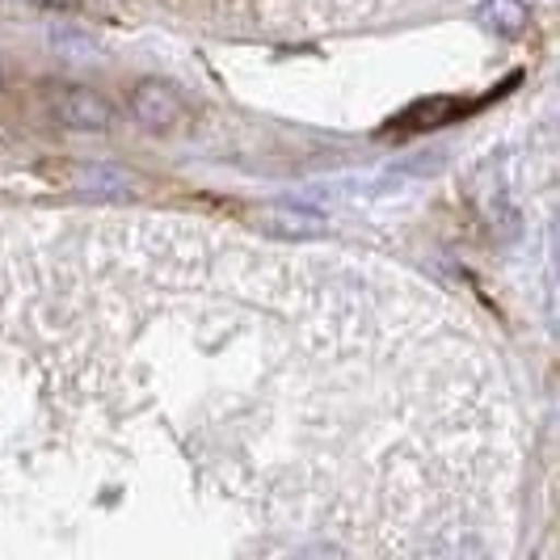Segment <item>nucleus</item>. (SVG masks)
Returning a JSON list of instances; mask_svg holds the SVG:
<instances>
[{
	"label": "nucleus",
	"mask_w": 560,
	"mask_h": 560,
	"mask_svg": "<svg viewBox=\"0 0 560 560\" xmlns=\"http://www.w3.org/2000/svg\"><path fill=\"white\" fill-rule=\"evenodd\" d=\"M527 22V9L518 0H489V26L502 30V34H514V30Z\"/></svg>",
	"instance_id": "nucleus-3"
},
{
	"label": "nucleus",
	"mask_w": 560,
	"mask_h": 560,
	"mask_svg": "<svg viewBox=\"0 0 560 560\" xmlns=\"http://www.w3.org/2000/svg\"><path fill=\"white\" fill-rule=\"evenodd\" d=\"M131 114L148 131H173L186 122V106L177 97V89L165 81H140L131 93Z\"/></svg>",
	"instance_id": "nucleus-1"
},
{
	"label": "nucleus",
	"mask_w": 560,
	"mask_h": 560,
	"mask_svg": "<svg viewBox=\"0 0 560 560\" xmlns=\"http://www.w3.org/2000/svg\"><path fill=\"white\" fill-rule=\"evenodd\" d=\"M51 110L72 131H106L110 127V106L93 89H81V84H63L51 97Z\"/></svg>",
	"instance_id": "nucleus-2"
}]
</instances>
